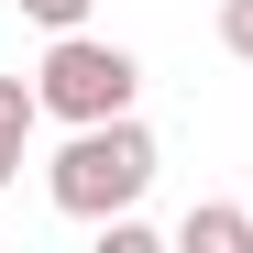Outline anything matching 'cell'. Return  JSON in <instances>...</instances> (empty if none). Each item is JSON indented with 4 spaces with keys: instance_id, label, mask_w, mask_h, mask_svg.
Listing matches in <instances>:
<instances>
[{
    "instance_id": "6da1fadb",
    "label": "cell",
    "mask_w": 253,
    "mask_h": 253,
    "mask_svg": "<svg viewBox=\"0 0 253 253\" xmlns=\"http://www.w3.org/2000/svg\"><path fill=\"white\" fill-rule=\"evenodd\" d=\"M44 187L66 220H121L143 187H154V132L132 110H110V121H66V154L44 165Z\"/></svg>"
},
{
    "instance_id": "7a4b0ae2",
    "label": "cell",
    "mask_w": 253,
    "mask_h": 253,
    "mask_svg": "<svg viewBox=\"0 0 253 253\" xmlns=\"http://www.w3.org/2000/svg\"><path fill=\"white\" fill-rule=\"evenodd\" d=\"M132 88H143L132 44H99V33H55L44 77H33L44 121H110V110H132Z\"/></svg>"
},
{
    "instance_id": "3957f363",
    "label": "cell",
    "mask_w": 253,
    "mask_h": 253,
    "mask_svg": "<svg viewBox=\"0 0 253 253\" xmlns=\"http://www.w3.org/2000/svg\"><path fill=\"white\" fill-rule=\"evenodd\" d=\"M187 253H253V209H220V198H198L187 220H176Z\"/></svg>"
},
{
    "instance_id": "277c9868",
    "label": "cell",
    "mask_w": 253,
    "mask_h": 253,
    "mask_svg": "<svg viewBox=\"0 0 253 253\" xmlns=\"http://www.w3.org/2000/svg\"><path fill=\"white\" fill-rule=\"evenodd\" d=\"M33 121H44V99H33L22 77H0V187L22 176V154H33Z\"/></svg>"
},
{
    "instance_id": "5b68a950",
    "label": "cell",
    "mask_w": 253,
    "mask_h": 253,
    "mask_svg": "<svg viewBox=\"0 0 253 253\" xmlns=\"http://www.w3.org/2000/svg\"><path fill=\"white\" fill-rule=\"evenodd\" d=\"M220 44H231V55L253 66V0H220Z\"/></svg>"
},
{
    "instance_id": "8992f818",
    "label": "cell",
    "mask_w": 253,
    "mask_h": 253,
    "mask_svg": "<svg viewBox=\"0 0 253 253\" xmlns=\"http://www.w3.org/2000/svg\"><path fill=\"white\" fill-rule=\"evenodd\" d=\"M22 11L44 22V33H77V22H88V0H22Z\"/></svg>"
}]
</instances>
